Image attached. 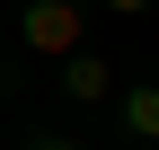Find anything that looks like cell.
Returning <instances> with one entry per match:
<instances>
[{"mask_svg": "<svg viewBox=\"0 0 159 150\" xmlns=\"http://www.w3.org/2000/svg\"><path fill=\"white\" fill-rule=\"evenodd\" d=\"M115 115H124V133H133V141H150V150H159V80H124Z\"/></svg>", "mask_w": 159, "mask_h": 150, "instance_id": "cell-3", "label": "cell"}, {"mask_svg": "<svg viewBox=\"0 0 159 150\" xmlns=\"http://www.w3.org/2000/svg\"><path fill=\"white\" fill-rule=\"evenodd\" d=\"M97 9H115V18H150L159 0H97Z\"/></svg>", "mask_w": 159, "mask_h": 150, "instance_id": "cell-5", "label": "cell"}, {"mask_svg": "<svg viewBox=\"0 0 159 150\" xmlns=\"http://www.w3.org/2000/svg\"><path fill=\"white\" fill-rule=\"evenodd\" d=\"M27 150H89V141H71V133H27Z\"/></svg>", "mask_w": 159, "mask_h": 150, "instance_id": "cell-4", "label": "cell"}, {"mask_svg": "<svg viewBox=\"0 0 159 150\" xmlns=\"http://www.w3.org/2000/svg\"><path fill=\"white\" fill-rule=\"evenodd\" d=\"M53 88H62L71 106H106V97H115V62L80 44V53H62V62H53Z\"/></svg>", "mask_w": 159, "mask_h": 150, "instance_id": "cell-2", "label": "cell"}, {"mask_svg": "<svg viewBox=\"0 0 159 150\" xmlns=\"http://www.w3.org/2000/svg\"><path fill=\"white\" fill-rule=\"evenodd\" d=\"M18 44H27L35 62H62V53L89 44V9H80V0H27V9H18Z\"/></svg>", "mask_w": 159, "mask_h": 150, "instance_id": "cell-1", "label": "cell"}]
</instances>
